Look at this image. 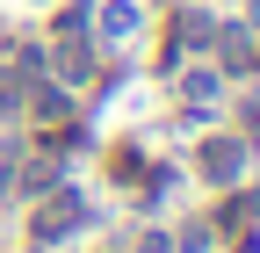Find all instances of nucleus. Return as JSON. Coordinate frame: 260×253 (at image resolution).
Returning <instances> with one entry per match:
<instances>
[{
	"instance_id": "f257e3e1",
	"label": "nucleus",
	"mask_w": 260,
	"mask_h": 253,
	"mask_svg": "<svg viewBox=\"0 0 260 253\" xmlns=\"http://www.w3.org/2000/svg\"><path fill=\"white\" fill-rule=\"evenodd\" d=\"M80 217H87L80 188H51V196L37 203V217H29V239H37V246H51V239H65V232H73Z\"/></svg>"
},
{
	"instance_id": "f03ea898",
	"label": "nucleus",
	"mask_w": 260,
	"mask_h": 253,
	"mask_svg": "<svg viewBox=\"0 0 260 253\" xmlns=\"http://www.w3.org/2000/svg\"><path fill=\"white\" fill-rule=\"evenodd\" d=\"M195 167H203L217 188H232V181L246 174V138H210L203 152H195Z\"/></svg>"
},
{
	"instance_id": "7ed1b4c3",
	"label": "nucleus",
	"mask_w": 260,
	"mask_h": 253,
	"mask_svg": "<svg viewBox=\"0 0 260 253\" xmlns=\"http://www.w3.org/2000/svg\"><path fill=\"white\" fill-rule=\"evenodd\" d=\"M210 37H217V29H210V15H195V8H188V15L174 22V58H181V51H203Z\"/></svg>"
},
{
	"instance_id": "20e7f679",
	"label": "nucleus",
	"mask_w": 260,
	"mask_h": 253,
	"mask_svg": "<svg viewBox=\"0 0 260 253\" xmlns=\"http://www.w3.org/2000/svg\"><path fill=\"white\" fill-rule=\"evenodd\" d=\"M224 66H232V73H260V44L246 37V29H232V37H224Z\"/></svg>"
},
{
	"instance_id": "39448f33",
	"label": "nucleus",
	"mask_w": 260,
	"mask_h": 253,
	"mask_svg": "<svg viewBox=\"0 0 260 253\" xmlns=\"http://www.w3.org/2000/svg\"><path fill=\"white\" fill-rule=\"evenodd\" d=\"M217 217H224V232H239V225H253V217H260V196H253V188H239V196L224 203Z\"/></svg>"
},
{
	"instance_id": "423d86ee",
	"label": "nucleus",
	"mask_w": 260,
	"mask_h": 253,
	"mask_svg": "<svg viewBox=\"0 0 260 253\" xmlns=\"http://www.w3.org/2000/svg\"><path fill=\"white\" fill-rule=\"evenodd\" d=\"M87 73H94V58H87V44H73V51H58V80H65V87H80Z\"/></svg>"
},
{
	"instance_id": "0eeeda50",
	"label": "nucleus",
	"mask_w": 260,
	"mask_h": 253,
	"mask_svg": "<svg viewBox=\"0 0 260 253\" xmlns=\"http://www.w3.org/2000/svg\"><path fill=\"white\" fill-rule=\"evenodd\" d=\"M181 94H188L195 109H210L217 102V73H181Z\"/></svg>"
},
{
	"instance_id": "6e6552de",
	"label": "nucleus",
	"mask_w": 260,
	"mask_h": 253,
	"mask_svg": "<svg viewBox=\"0 0 260 253\" xmlns=\"http://www.w3.org/2000/svg\"><path fill=\"white\" fill-rule=\"evenodd\" d=\"M29 102H37V116H44V123H58L65 109H73V102H65V87H37Z\"/></svg>"
},
{
	"instance_id": "1a4fd4ad",
	"label": "nucleus",
	"mask_w": 260,
	"mask_h": 253,
	"mask_svg": "<svg viewBox=\"0 0 260 253\" xmlns=\"http://www.w3.org/2000/svg\"><path fill=\"white\" fill-rule=\"evenodd\" d=\"M138 253H174V239H167V232H145V239H138Z\"/></svg>"
}]
</instances>
